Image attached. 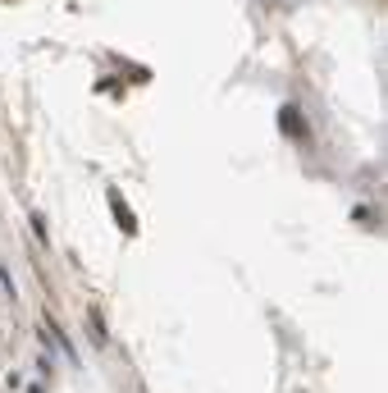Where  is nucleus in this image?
<instances>
[{"label":"nucleus","instance_id":"nucleus-1","mask_svg":"<svg viewBox=\"0 0 388 393\" xmlns=\"http://www.w3.org/2000/svg\"><path fill=\"white\" fill-rule=\"evenodd\" d=\"M110 206H114V219H119V229H123V234H138V219H133V210L123 206V197L114 193V188H110Z\"/></svg>","mask_w":388,"mask_h":393},{"label":"nucleus","instance_id":"nucleus-2","mask_svg":"<svg viewBox=\"0 0 388 393\" xmlns=\"http://www.w3.org/2000/svg\"><path fill=\"white\" fill-rule=\"evenodd\" d=\"M279 123H284V128H288V133H297V142H310V138H306V123H302V114H297V110H293V105H288V110H284V114H279Z\"/></svg>","mask_w":388,"mask_h":393}]
</instances>
